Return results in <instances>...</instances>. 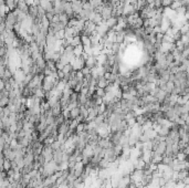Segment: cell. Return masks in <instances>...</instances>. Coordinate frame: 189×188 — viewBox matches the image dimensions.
<instances>
[{
  "instance_id": "obj_1",
  "label": "cell",
  "mask_w": 189,
  "mask_h": 188,
  "mask_svg": "<svg viewBox=\"0 0 189 188\" xmlns=\"http://www.w3.org/2000/svg\"><path fill=\"white\" fill-rule=\"evenodd\" d=\"M70 64L72 65V68L74 71H81V70L85 66V61H83L81 58H78V57H76L75 59H73L72 61H71Z\"/></svg>"
},
{
  "instance_id": "obj_2",
  "label": "cell",
  "mask_w": 189,
  "mask_h": 188,
  "mask_svg": "<svg viewBox=\"0 0 189 188\" xmlns=\"http://www.w3.org/2000/svg\"><path fill=\"white\" fill-rule=\"evenodd\" d=\"M131 184H132L131 175H126V176H123V178L120 180L117 188H127Z\"/></svg>"
},
{
  "instance_id": "obj_3",
  "label": "cell",
  "mask_w": 189,
  "mask_h": 188,
  "mask_svg": "<svg viewBox=\"0 0 189 188\" xmlns=\"http://www.w3.org/2000/svg\"><path fill=\"white\" fill-rule=\"evenodd\" d=\"M82 156H85V157H91L92 158L94 156V148H93L90 144H87L84 149L82 150Z\"/></svg>"
},
{
  "instance_id": "obj_4",
  "label": "cell",
  "mask_w": 189,
  "mask_h": 188,
  "mask_svg": "<svg viewBox=\"0 0 189 188\" xmlns=\"http://www.w3.org/2000/svg\"><path fill=\"white\" fill-rule=\"evenodd\" d=\"M85 66H87V68L90 69H93L95 68V66H97V60L95 57H89V59L85 61Z\"/></svg>"
},
{
  "instance_id": "obj_5",
  "label": "cell",
  "mask_w": 189,
  "mask_h": 188,
  "mask_svg": "<svg viewBox=\"0 0 189 188\" xmlns=\"http://www.w3.org/2000/svg\"><path fill=\"white\" fill-rule=\"evenodd\" d=\"M108 85H110V82H108L104 76H101V78L97 79V86H99V88H101V89H106Z\"/></svg>"
},
{
  "instance_id": "obj_6",
  "label": "cell",
  "mask_w": 189,
  "mask_h": 188,
  "mask_svg": "<svg viewBox=\"0 0 189 188\" xmlns=\"http://www.w3.org/2000/svg\"><path fill=\"white\" fill-rule=\"evenodd\" d=\"M117 22H118V20H117V17H112V18H110L108 20H106L107 27L110 28V29H112V30H113L114 28L116 27Z\"/></svg>"
},
{
  "instance_id": "obj_7",
  "label": "cell",
  "mask_w": 189,
  "mask_h": 188,
  "mask_svg": "<svg viewBox=\"0 0 189 188\" xmlns=\"http://www.w3.org/2000/svg\"><path fill=\"white\" fill-rule=\"evenodd\" d=\"M90 4L92 5V7L94 8V10H95L97 8L103 7L104 4H105V1H104V0H92V1H90Z\"/></svg>"
},
{
  "instance_id": "obj_8",
  "label": "cell",
  "mask_w": 189,
  "mask_h": 188,
  "mask_svg": "<svg viewBox=\"0 0 189 188\" xmlns=\"http://www.w3.org/2000/svg\"><path fill=\"white\" fill-rule=\"evenodd\" d=\"M83 53H84V45H78V47H74V54H75V57L80 58Z\"/></svg>"
},
{
  "instance_id": "obj_9",
  "label": "cell",
  "mask_w": 189,
  "mask_h": 188,
  "mask_svg": "<svg viewBox=\"0 0 189 188\" xmlns=\"http://www.w3.org/2000/svg\"><path fill=\"white\" fill-rule=\"evenodd\" d=\"M80 115H81V109H80L79 106L75 107V109H71V120H75Z\"/></svg>"
},
{
  "instance_id": "obj_10",
  "label": "cell",
  "mask_w": 189,
  "mask_h": 188,
  "mask_svg": "<svg viewBox=\"0 0 189 188\" xmlns=\"http://www.w3.org/2000/svg\"><path fill=\"white\" fill-rule=\"evenodd\" d=\"M169 132H170V128H168V127H166V126H162V128L158 131V135L159 136L166 137V136H168Z\"/></svg>"
},
{
  "instance_id": "obj_11",
  "label": "cell",
  "mask_w": 189,
  "mask_h": 188,
  "mask_svg": "<svg viewBox=\"0 0 189 188\" xmlns=\"http://www.w3.org/2000/svg\"><path fill=\"white\" fill-rule=\"evenodd\" d=\"M82 45V40H81V35H76V37H74L71 40V45L72 47H78V45Z\"/></svg>"
},
{
  "instance_id": "obj_12",
  "label": "cell",
  "mask_w": 189,
  "mask_h": 188,
  "mask_svg": "<svg viewBox=\"0 0 189 188\" xmlns=\"http://www.w3.org/2000/svg\"><path fill=\"white\" fill-rule=\"evenodd\" d=\"M11 168H12L11 162L9 161V159H7V158H6V161H5L4 165H2V167H1V171H10Z\"/></svg>"
},
{
  "instance_id": "obj_13",
  "label": "cell",
  "mask_w": 189,
  "mask_h": 188,
  "mask_svg": "<svg viewBox=\"0 0 189 188\" xmlns=\"http://www.w3.org/2000/svg\"><path fill=\"white\" fill-rule=\"evenodd\" d=\"M81 40H82V45H84V47H86V45H91V47H92V43H91V38L90 37L81 35Z\"/></svg>"
},
{
  "instance_id": "obj_14",
  "label": "cell",
  "mask_w": 189,
  "mask_h": 188,
  "mask_svg": "<svg viewBox=\"0 0 189 188\" xmlns=\"http://www.w3.org/2000/svg\"><path fill=\"white\" fill-rule=\"evenodd\" d=\"M62 71L64 72V74H71L74 70H73V68H72V65L71 64H68V65H64V68H63V70Z\"/></svg>"
},
{
  "instance_id": "obj_15",
  "label": "cell",
  "mask_w": 189,
  "mask_h": 188,
  "mask_svg": "<svg viewBox=\"0 0 189 188\" xmlns=\"http://www.w3.org/2000/svg\"><path fill=\"white\" fill-rule=\"evenodd\" d=\"M55 37L58 38V40H63V39H66V31L64 30L59 31V32L55 33Z\"/></svg>"
},
{
  "instance_id": "obj_16",
  "label": "cell",
  "mask_w": 189,
  "mask_h": 188,
  "mask_svg": "<svg viewBox=\"0 0 189 188\" xmlns=\"http://www.w3.org/2000/svg\"><path fill=\"white\" fill-rule=\"evenodd\" d=\"M179 31H180V33H181L182 35L187 33V32L189 31V22H188V23L184 24V26H182V27L180 28V30H179Z\"/></svg>"
},
{
  "instance_id": "obj_17",
  "label": "cell",
  "mask_w": 189,
  "mask_h": 188,
  "mask_svg": "<svg viewBox=\"0 0 189 188\" xmlns=\"http://www.w3.org/2000/svg\"><path fill=\"white\" fill-rule=\"evenodd\" d=\"M51 146H52V148H53L54 150H58V149H60V148H61L62 143H61V142H59V140H55V142L52 144Z\"/></svg>"
},
{
  "instance_id": "obj_18",
  "label": "cell",
  "mask_w": 189,
  "mask_h": 188,
  "mask_svg": "<svg viewBox=\"0 0 189 188\" xmlns=\"http://www.w3.org/2000/svg\"><path fill=\"white\" fill-rule=\"evenodd\" d=\"M174 2V0H162V4H163V7L164 8H167V7H170Z\"/></svg>"
},
{
  "instance_id": "obj_19",
  "label": "cell",
  "mask_w": 189,
  "mask_h": 188,
  "mask_svg": "<svg viewBox=\"0 0 189 188\" xmlns=\"http://www.w3.org/2000/svg\"><path fill=\"white\" fill-rule=\"evenodd\" d=\"M81 72H82L83 74H84V76H89L90 74H91V69L90 68H87V66H84V68L81 70Z\"/></svg>"
},
{
  "instance_id": "obj_20",
  "label": "cell",
  "mask_w": 189,
  "mask_h": 188,
  "mask_svg": "<svg viewBox=\"0 0 189 188\" xmlns=\"http://www.w3.org/2000/svg\"><path fill=\"white\" fill-rule=\"evenodd\" d=\"M187 60H188V61H189V57H188V58H187Z\"/></svg>"
}]
</instances>
